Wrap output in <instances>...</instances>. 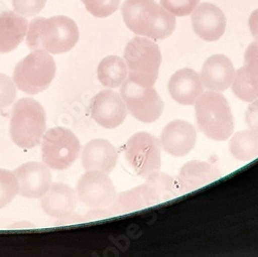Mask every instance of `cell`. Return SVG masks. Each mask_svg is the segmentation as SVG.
Returning a JSON list of instances; mask_svg holds the SVG:
<instances>
[{
    "label": "cell",
    "mask_w": 258,
    "mask_h": 257,
    "mask_svg": "<svg viewBox=\"0 0 258 257\" xmlns=\"http://www.w3.org/2000/svg\"><path fill=\"white\" fill-rule=\"evenodd\" d=\"M121 12L126 26L138 35L164 39L176 29V16L154 0H125Z\"/></svg>",
    "instance_id": "6da1fadb"
},
{
    "label": "cell",
    "mask_w": 258,
    "mask_h": 257,
    "mask_svg": "<svg viewBox=\"0 0 258 257\" xmlns=\"http://www.w3.org/2000/svg\"><path fill=\"white\" fill-rule=\"evenodd\" d=\"M79 37V28L74 20L67 16H54L33 19L28 25L26 42L31 51L62 54L75 48Z\"/></svg>",
    "instance_id": "7a4b0ae2"
},
{
    "label": "cell",
    "mask_w": 258,
    "mask_h": 257,
    "mask_svg": "<svg viewBox=\"0 0 258 257\" xmlns=\"http://www.w3.org/2000/svg\"><path fill=\"white\" fill-rule=\"evenodd\" d=\"M176 196L175 180L158 170L149 175L143 185L117 196L112 204V211L116 215L129 214L167 202Z\"/></svg>",
    "instance_id": "3957f363"
},
{
    "label": "cell",
    "mask_w": 258,
    "mask_h": 257,
    "mask_svg": "<svg viewBox=\"0 0 258 257\" xmlns=\"http://www.w3.org/2000/svg\"><path fill=\"white\" fill-rule=\"evenodd\" d=\"M196 117L201 132L211 140L225 141L233 134L234 123L229 103L219 92L208 91L199 97Z\"/></svg>",
    "instance_id": "277c9868"
},
{
    "label": "cell",
    "mask_w": 258,
    "mask_h": 257,
    "mask_svg": "<svg viewBox=\"0 0 258 257\" xmlns=\"http://www.w3.org/2000/svg\"><path fill=\"white\" fill-rule=\"evenodd\" d=\"M10 132L13 142L22 149L37 146L46 132V112L33 98H22L13 106Z\"/></svg>",
    "instance_id": "5b68a950"
},
{
    "label": "cell",
    "mask_w": 258,
    "mask_h": 257,
    "mask_svg": "<svg viewBox=\"0 0 258 257\" xmlns=\"http://www.w3.org/2000/svg\"><path fill=\"white\" fill-rule=\"evenodd\" d=\"M124 59L128 80L145 87L155 85L162 57L154 41L141 36L133 38L125 48Z\"/></svg>",
    "instance_id": "8992f818"
},
{
    "label": "cell",
    "mask_w": 258,
    "mask_h": 257,
    "mask_svg": "<svg viewBox=\"0 0 258 257\" xmlns=\"http://www.w3.org/2000/svg\"><path fill=\"white\" fill-rule=\"evenodd\" d=\"M56 75V63L49 52L34 50L21 60L14 71V82L19 90L34 95L45 91Z\"/></svg>",
    "instance_id": "52a82bcc"
},
{
    "label": "cell",
    "mask_w": 258,
    "mask_h": 257,
    "mask_svg": "<svg viewBox=\"0 0 258 257\" xmlns=\"http://www.w3.org/2000/svg\"><path fill=\"white\" fill-rule=\"evenodd\" d=\"M42 161L55 170L68 169L77 160L81 144L68 128L53 127L42 136Z\"/></svg>",
    "instance_id": "ba28073f"
},
{
    "label": "cell",
    "mask_w": 258,
    "mask_h": 257,
    "mask_svg": "<svg viewBox=\"0 0 258 257\" xmlns=\"http://www.w3.org/2000/svg\"><path fill=\"white\" fill-rule=\"evenodd\" d=\"M125 156L135 173L147 178L161 167L160 141L148 133H137L125 145Z\"/></svg>",
    "instance_id": "9c48e42d"
},
{
    "label": "cell",
    "mask_w": 258,
    "mask_h": 257,
    "mask_svg": "<svg viewBox=\"0 0 258 257\" xmlns=\"http://www.w3.org/2000/svg\"><path fill=\"white\" fill-rule=\"evenodd\" d=\"M121 97L128 112L141 122L153 123L163 112V101L153 86L145 87L126 79L121 87Z\"/></svg>",
    "instance_id": "30bf717a"
},
{
    "label": "cell",
    "mask_w": 258,
    "mask_h": 257,
    "mask_svg": "<svg viewBox=\"0 0 258 257\" xmlns=\"http://www.w3.org/2000/svg\"><path fill=\"white\" fill-rule=\"evenodd\" d=\"M79 200L89 208H105L112 206L117 198L115 186L107 174L98 170H87L78 182Z\"/></svg>",
    "instance_id": "8fae6325"
},
{
    "label": "cell",
    "mask_w": 258,
    "mask_h": 257,
    "mask_svg": "<svg viewBox=\"0 0 258 257\" xmlns=\"http://www.w3.org/2000/svg\"><path fill=\"white\" fill-rule=\"evenodd\" d=\"M14 174L19 185L18 194L26 199H40L52 184L50 167L41 162L24 163Z\"/></svg>",
    "instance_id": "7c38bea8"
},
{
    "label": "cell",
    "mask_w": 258,
    "mask_h": 257,
    "mask_svg": "<svg viewBox=\"0 0 258 257\" xmlns=\"http://www.w3.org/2000/svg\"><path fill=\"white\" fill-rule=\"evenodd\" d=\"M90 109L95 122L107 130L120 126L127 116L124 100L113 90H103L97 93L91 101Z\"/></svg>",
    "instance_id": "4fadbf2b"
},
{
    "label": "cell",
    "mask_w": 258,
    "mask_h": 257,
    "mask_svg": "<svg viewBox=\"0 0 258 257\" xmlns=\"http://www.w3.org/2000/svg\"><path fill=\"white\" fill-rule=\"evenodd\" d=\"M197 143V131L185 120L169 122L161 133L160 145L166 153L174 157L189 154Z\"/></svg>",
    "instance_id": "5bb4252c"
},
{
    "label": "cell",
    "mask_w": 258,
    "mask_h": 257,
    "mask_svg": "<svg viewBox=\"0 0 258 257\" xmlns=\"http://www.w3.org/2000/svg\"><path fill=\"white\" fill-rule=\"evenodd\" d=\"M196 34L207 41H216L225 32L226 18L223 12L213 4L199 5L191 17Z\"/></svg>",
    "instance_id": "9a60e30c"
},
{
    "label": "cell",
    "mask_w": 258,
    "mask_h": 257,
    "mask_svg": "<svg viewBox=\"0 0 258 257\" xmlns=\"http://www.w3.org/2000/svg\"><path fill=\"white\" fill-rule=\"evenodd\" d=\"M220 177L217 166L209 162L192 160L181 168L175 183L179 194L183 195L217 181Z\"/></svg>",
    "instance_id": "2e32d148"
},
{
    "label": "cell",
    "mask_w": 258,
    "mask_h": 257,
    "mask_svg": "<svg viewBox=\"0 0 258 257\" xmlns=\"http://www.w3.org/2000/svg\"><path fill=\"white\" fill-rule=\"evenodd\" d=\"M234 75L235 71L229 58L217 54L209 57L205 61L201 78L207 89L215 92H222L230 87Z\"/></svg>",
    "instance_id": "e0dca14e"
},
{
    "label": "cell",
    "mask_w": 258,
    "mask_h": 257,
    "mask_svg": "<svg viewBox=\"0 0 258 257\" xmlns=\"http://www.w3.org/2000/svg\"><path fill=\"white\" fill-rule=\"evenodd\" d=\"M168 91L171 98L181 104L196 103L204 93L201 75L191 69L177 71L168 81Z\"/></svg>",
    "instance_id": "ac0fdd59"
},
{
    "label": "cell",
    "mask_w": 258,
    "mask_h": 257,
    "mask_svg": "<svg viewBox=\"0 0 258 257\" xmlns=\"http://www.w3.org/2000/svg\"><path fill=\"white\" fill-rule=\"evenodd\" d=\"M40 205L49 216L57 219L68 217L77 208V194L69 185L53 183L41 197Z\"/></svg>",
    "instance_id": "d6986e66"
},
{
    "label": "cell",
    "mask_w": 258,
    "mask_h": 257,
    "mask_svg": "<svg viewBox=\"0 0 258 257\" xmlns=\"http://www.w3.org/2000/svg\"><path fill=\"white\" fill-rule=\"evenodd\" d=\"M118 161L116 148L106 140H93L85 146L82 164L86 170H98L109 175Z\"/></svg>",
    "instance_id": "ffe728a7"
},
{
    "label": "cell",
    "mask_w": 258,
    "mask_h": 257,
    "mask_svg": "<svg viewBox=\"0 0 258 257\" xmlns=\"http://www.w3.org/2000/svg\"><path fill=\"white\" fill-rule=\"evenodd\" d=\"M28 21L12 11L0 14V53L17 49L28 31Z\"/></svg>",
    "instance_id": "44dd1931"
},
{
    "label": "cell",
    "mask_w": 258,
    "mask_h": 257,
    "mask_svg": "<svg viewBox=\"0 0 258 257\" xmlns=\"http://www.w3.org/2000/svg\"><path fill=\"white\" fill-rule=\"evenodd\" d=\"M128 71L125 61L118 56L103 58L97 68V78L107 88H117L127 79Z\"/></svg>",
    "instance_id": "7402d4cb"
},
{
    "label": "cell",
    "mask_w": 258,
    "mask_h": 257,
    "mask_svg": "<svg viewBox=\"0 0 258 257\" xmlns=\"http://www.w3.org/2000/svg\"><path fill=\"white\" fill-rule=\"evenodd\" d=\"M229 151L241 161H250L258 157V134L242 131L233 135L229 141Z\"/></svg>",
    "instance_id": "603a6c76"
},
{
    "label": "cell",
    "mask_w": 258,
    "mask_h": 257,
    "mask_svg": "<svg viewBox=\"0 0 258 257\" xmlns=\"http://www.w3.org/2000/svg\"><path fill=\"white\" fill-rule=\"evenodd\" d=\"M19 185L12 171L0 168V209L7 207L18 195Z\"/></svg>",
    "instance_id": "cb8c5ba5"
},
{
    "label": "cell",
    "mask_w": 258,
    "mask_h": 257,
    "mask_svg": "<svg viewBox=\"0 0 258 257\" xmlns=\"http://www.w3.org/2000/svg\"><path fill=\"white\" fill-rule=\"evenodd\" d=\"M244 67L239 69L258 91V41L249 45L244 56Z\"/></svg>",
    "instance_id": "d4e9b609"
},
{
    "label": "cell",
    "mask_w": 258,
    "mask_h": 257,
    "mask_svg": "<svg viewBox=\"0 0 258 257\" xmlns=\"http://www.w3.org/2000/svg\"><path fill=\"white\" fill-rule=\"evenodd\" d=\"M82 3L92 16L106 18L119 9L120 0H82Z\"/></svg>",
    "instance_id": "484cf974"
},
{
    "label": "cell",
    "mask_w": 258,
    "mask_h": 257,
    "mask_svg": "<svg viewBox=\"0 0 258 257\" xmlns=\"http://www.w3.org/2000/svg\"><path fill=\"white\" fill-rule=\"evenodd\" d=\"M201 0H160V5L166 11L178 17L189 16Z\"/></svg>",
    "instance_id": "4316f807"
},
{
    "label": "cell",
    "mask_w": 258,
    "mask_h": 257,
    "mask_svg": "<svg viewBox=\"0 0 258 257\" xmlns=\"http://www.w3.org/2000/svg\"><path fill=\"white\" fill-rule=\"evenodd\" d=\"M12 2L15 12L25 17L38 15L47 4V0H12Z\"/></svg>",
    "instance_id": "83f0119b"
},
{
    "label": "cell",
    "mask_w": 258,
    "mask_h": 257,
    "mask_svg": "<svg viewBox=\"0 0 258 257\" xmlns=\"http://www.w3.org/2000/svg\"><path fill=\"white\" fill-rule=\"evenodd\" d=\"M16 84L12 78L0 74V108H7L16 99Z\"/></svg>",
    "instance_id": "f1b7e54d"
},
{
    "label": "cell",
    "mask_w": 258,
    "mask_h": 257,
    "mask_svg": "<svg viewBox=\"0 0 258 257\" xmlns=\"http://www.w3.org/2000/svg\"><path fill=\"white\" fill-rule=\"evenodd\" d=\"M245 120L249 130L258 134V98L253 100V102L248 106L245 114Z\"/></svg>",
    "instance_id": "f546056e"
},
{
    "label": "cell",
    "mask_w": 258,
    "mask_h": 257,
    "mask_svg": "<svg viewBox=\"0 0 258 257\" xmlns=\"http://www.w3.org/2000/svg\"><path fill=\"white\" fill-rule=\"evenodd\" d=\"M249 28L253 37L258 41V9L255 10L249 18Z\"/></svg>",
    "instance_id": "4dcf8cb0"
}]
</instances>
